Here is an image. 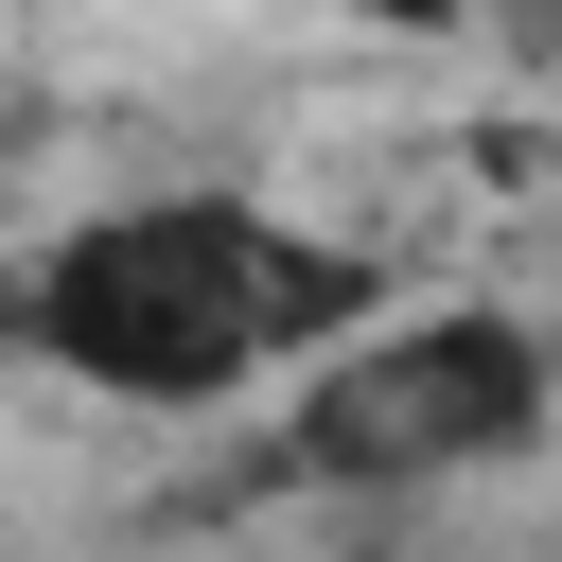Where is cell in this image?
<instances>
[{
	"mask_svg": "<svg viewBox=\"0 0 562 562\" xmlns=\"http://www.w3.org/2000/svg\"><path fill=\"white\" fill-rule=\"evenodd\" d=\"M562 422V334H527L509 299H386L334 369L281 386V474L299 492H474L509 457H544Z\"/></svg>",
	"mask_w": 562,
	"mask_h": 562,
	"instance_id": "2",
	"label": "cell"
},
{
	"mask_svg": "<svg viewBox=\"0 0 562 562\" xmlns=\"http://www.w3.org/2000/svg\"><path fill=\"white\" fill-rule=\"evenodd\" d=\"M386 316V263L263 211V193H105L18 263V351L123 422H193L246 386L334 369Z\"/></svg>",
	"mask_w": 562,
	"mask_h": 562,
	"instance_id": "1",
	"label": "cell"
}]
</instances>
